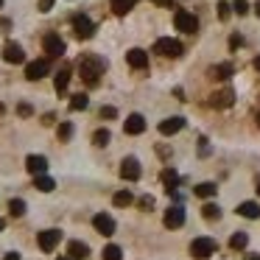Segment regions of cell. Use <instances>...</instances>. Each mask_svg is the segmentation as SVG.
Here are the masks:
<instances>
[{"label": "cell", "instance_id": "cell-38", "mask_svg": "<svg viewBox=\"0 0 260 260\" xmlns=\"http://www.w3.org/2000/svg\"><path fill=\"white\" fill-rule=\"evenodd\" d=\"M17 115H20V118H31V115H34L31 104H20V107H17Z\"/></svg>", "mask_w": 260, "mask_h": 260}, {"label": "cell", "instance_id": "cell-2", "mask_svg": "<svg viewBox=\"0 0 260 260\" xmlns=\"http://www.w3.org/2000/svg\"><path fill=\"white\" fill-rule=\"evenodd\" d=\"M215 252H218V243H215L213 238H193L190 241V254L196 260H207V257H213Z\"/></svg>", "mask_w": 260, "mask_h": 260}, {"label": "cell", "instance_id": "cell-13", "mask_svg": "<svg viewBox=\"0 0 260 260\" xmlns=\"http://www.w3.org/2000/svg\"><path fill=\"white\" fill-rule=\"evenodd\" d=\"M126 64L135 70H146L148 68V53L143 51V48H132L129 53H126Z\"/></svg>", "mask_w": 260, "mask_h": 260}, {"label": "cell", "instance_id": "cell-22", "mask_svg": "<svg viewBox=\"0 0 260 260\" xmlns=\"http://www.w3.org/2000/svg\"><path fill=\"white\" fill-rule=\"evenodd\" d=\"M159 179H162L165 190H174V187L179 185V174H176L174 168H162V174H159Z\"/></svg>", "mask_w": 260, "mask_h": 260}, {"label": "cell", "instance_id": "cell-12", "mask_svg": "<svg viewBox=\"0 0 260 260\" xmlns=\"http://www.w3.org/2000/svg\"><path fill=\"white\" fill-rule=\"evenodd\" d=\"M3 62H9V64H23V62H25L23 48H20L17 42H6V45H3Z\"/></svg>", "mask_w": 260, "mask_h": 260}, {"label": "cell", "instance_id": "cell-11", "mask_svg": "<svg viewBox=\"0 0 260 260\" xmlns=\"http://www.w3.org/2000/svg\"><path fill=\"white\" fill-rule=\"evenodd\" d=\"M92 226H95V232H98V235H104V238L115 235V218L109 213H98L95 218H92Z\"/></svg>", "mask_w": 260, "mask_h": 260}, {"label": "cell", "instance_id": "cell-15", "mask_svg": "<svg viewBox=\"0 0 260 260\" xmlns=\"http://www.w3.org/2000/svg\"><path fill=\"white\" fill-rule=\"evenodd\" d=\"M182 129H185V118H179V115L159 120V135H165V137L176 135V132H182Z\"/></svg>", "mask_w": 260, "mask_h": 260}, {"label": "cell", "instance_id": "cell-51", "mask_svg": "<svg viewBox=\"0 0 260 260\" xmlns=\"http://www.w3.org/2000/svg\"><path fill=\"white\" fill-rule=\"evenodd\" d=\"M3 226H6V221H0V232H3Z\"/></svg>", "mask_w": 260, "mask_h": 260}, {"label": "cell", "instance_id": "cell-14", "mask_svg": "<svg viewBox=\"0 0 260 260\" xmlns=\"http://www.w3.org/2000/svg\"><path fill=\"white\" fill-rule=\"evenodd\" d=\"M232 98H235V92H232L230 87H224V90H218V92L210 95V107L213 109H226V107H232Z\"/></svg>", "mask_w": 260, "mask_h": 260}, {"label": "cell", "instance_id": "cell-44", "mask_svg": "<svg viewBox=\"0 0 260 260\" xmlns=\"http://www.w3.org/2000/svg\"><path fill=\"white\" fill-rule=\"evenodd\" d=\"M243 260H260V252H249V254H246V257H243Z\"/></svg>", "mask_w": 260, "mask_h": 260}, {"label": "cell", "instance_id": "cell-39", "mask_svg": "<svg viewBox=\"0 0 260 260\" xmlns=\"http://www.w3.org/2000/svg\"><path fill=\"white\" fill-rule=\"evenodd\" d=\"M243 45V40H241V34H232L230 37V51H238V48Z\"/></svg>", "mask_w": 260, "mask_h": 260}, {"label": "cell", "instance_id": "cell-10", "mask_svg": "<svg viewBox=\"0 0 260 260\" xmlns=\"http://www.w3.org/2000/svg\"><path fill=\"white\" fill-rule=\"evenodd\" d=\"M59 241H62V232L59 230H42L40 238H37V243H40L42 252H53V249L59 246Z\"/></svg>", "mask_w": 260, "mask_h": 260}, {"label": "cell", "instance_id": "cell-29", "mask_svg": "<svg viewBox=\"0 0 260 260\" xmlns=\"http://www.w3.org/2000/svg\"><path fill=\"white\" fill-rule=\"evenodd\" d=\"M132 202H135V196H132L129 190H118V193L112 196V204H115V207H129Z\"/></svg>", "mask_w": 260, "mask_h": 260}, {"label": "cell", "instance_id": "cell-40", "mask_svg": "<svg viewBox=\"0 0 260 260\" xmlns=\"http://www.w3.org/2000/svg\"><path fill=\"white\" fill-rule=\"evenodd\" d=\"M42 123H45V126H53V123H56V115H53V112L42 115Z\"/></svg>", "mask_w": 260, "mask_h": 260}, {"label": "cell", "instance_id": "cell-53", "mask_svg": "<svg viewBox=\"0 0 260 260\" xmlns=\"http://www.w3.org/2000/svg\"><path fill=\"white\" fill-rule=\"evenodd\" d=\"M0 6H3V0H0Z\"/></svg>", "mask_w": 260, "mask_h": 260}, {"label": "cell", "instance_id": "cell-42", "mask_svg": "<svg viewBox=\"0 0 260 260\" xmlns=\"http://www.w3.org/2000/svg\"><path fill=\"white\" fill-rule=\"evenodd\" d=\"M157 154H159L162 159H168V157H171V148H165V146H157Z\"/></svg>", "mask_w": 260, "mask_h": 260}, {"label": "cell", "instance_id": "cell-4", "mask_svg": "<svg viewBox=\"0 0 260 260\" xmlns=\"http://www.w3.org/2000/svg\"><path fill=\"white\" fill-rule=\"evenodd\" d=\"M174 25H176V31H182V34H196L199 31V20L193 17L187 9H176L174 12Z\"/></svg>", "mask_w": 260, "mask_h": 260}, {"label": "cell", "instance_id": "cell-16", "mask_svg": "<svg viewBox=\"0 0 260 260\" xmlns=\"http://www.w3.org/2000/svg\"><path fill=\"white\" fill-rule=\"evenodd\" d=\"M123 132L126 135H143V132H146V118H143L140 112L129 115V118L123 120Z\"/></svg>", "mask_w": 260, "mask_h": 260}, {"label": "cell", "instance_id": "cell-3", "mask_svg": "<svg viewBox=\"0 0 260 260\" xmlns=\"http://www.w3.org/2000/svg\"><path fill=\"white\" fill-rule=\"evenodd\" d=\"M182 51H185L182 42L179 40H171V37H162V40L154 42V53H159V56H165V59H179Z\"/></svg>", "mask_w": 260, "mask_h": 260}, {"label": "cell", "instance_id": "cell-37", "mask_svg": "<svg viewBox=\"0 0 260 260\" xmlns=\"http://www.w3.org/2000/svg\"><path fill=\"white\" fill-rule=\"evenodd\" d=\"M232 12H235V14H246V12H249V3H246V0H235Z\"/></svg>", "mask_w": 260, "mask_h": 260}, {"label": "cell", "instance_id": "cell-33", "mask_svg": "<svg viewBox=\"0 0 260 260\" xmlns=\"http://www.w3.org/2000/svg\"><path fill=\"white\" fill-rule=\"evenodd\" d=\"M101 257H104V260H120V257H123V252H120V246H115V243H109V246H104Z\"/></svg>", "mask_w": 260, "mask_h": 260}, {"label": "cell", "instance_id": "cell-52", "mask_svg": "<svg viewBox=\"0 0 260 260\" xmlns=\"http://www.w3.org/2000/svg\"><path fill=\"white\" fill-rule=\"evenodd\" d=\"M56 260H70V257H56Z\"/></svg>", "mask_w": 260, "mask_h": 260}, {"label": "cell", "instance_id": "cell-26", "mask_svg": "<svg viewBox=\"0 0 260 260\" xmlns=\"http://www.w3.org/2000/svg\"><path fill=\"white\" fill-rule=\"evenodd\" d=\"M34 187H37V190H42V193H51L53 187H56V182H53L51 176L42 174V176H34Z\"/></svg>", "mask_w": 260, "mask_h": 260}, {"label": "cell", "instance_id": "cell-43", "mask_svg": "<svg viewBox=\"0 0 260 260\" xmlns=\"http://www.w3.org/2000/svg\"><path fill=\"white\" fill-rule=\"evenodd\" d=\"M3 260H20V254L17 252H9V254H3Z\"/></svg>", "mask_w": 260, "mask_h": 260}, {"label": "cell", "instance_id": "cell-19", "mask_svg": "<svg viewBox=\"0 0 260 260\" xmlns=\"http://www.w3.org/2000/svg\"><path fill=\"white\" fill-rule=\"evenodd\" d=\"M235 213L243 215V218H249V221H254V218H260V204L257 202H241Z\"/></svg>", "mask_w": 260, "mask_h": 260}, {"label": "cell", "instance_id": "cell-23", "mask_svg": "<svg viewBox=\"0 0 260 260\" xmlns=\"http://www.w3.org/2000/svg\"><path fill=\"white\" fill-rule=\"evenodd\" d=\"M193 193H196L199 199H213L215 193H218V187H215V182H202V185L193 187Z\"/></svg>", "mask_w": 260, "mask_h": 260}, {"label": "cell", "instance_id": "cell-17", "mask_svg": "<svg viewBox=\"0 0 260 260\" xmlns=\"http://www.w3.org/2000/svg\"><path fill=\"white\" fill-rule=\"evenodd\" d=\"M25 168H28V174H34V176H42L48 171V159L42 157V154H31L28 159H25Z\"/></svg>", "mask_w": 260, "mask_h": 260}, {"label": "cell", "instance_id": "cell-32", "mask_svg": "<svg viewBox=\"0 0 260 260\" xmlns=\"http://www.w3.org/2000/svg\"><path fill=\"white\" fill-rule=\"evenodd\" d=\"M246 243H249L246 232H235V235L230 238V249H235V252H238V249H246Z\"/></svg>", "mask_w": 260, "mask_h": 260}, {"label": "cell", "instance_id": "cell-24", "mask_svg": "<svg viewBox=\"0 0 260 260\" xmlns=\"http://www.w3.org/2000/svg\"><path fill=\"white\" fill-rule=\"evenodd\" d=\"M53 84H56V92L62 95L64 90H68V84H70V68H62L56 73V79H53Z\"/></svg>", "mask_w": 260, "mask_h": 260}, {"label": "cell", "instance_id": "cell-7", "mask_svg": "<svg viewBox=\"0 0 260 260\" xmlns=\"http://www.w3.org/2000/svg\"><path fill=\"white\" fill-rule=\"evenodd\" d=\"M73 31L79 40H90L92 34H95V25H92V20L87 17V14H76L73 17Z\"/></svg>", "mask_w": 260, "mask_h": 260}, {"label": "cell", "instance_id": "cell-46", "mask_svg": "<svg viewBox=\"0 0 260 260\" xmlns=\"http://www.w3.org/2000/svg\"><path fill=\"white\" fill-rule=\"evenodd\" d=\"M151 3H157V6H171V0H151Z\"/></svg>", "mask_w": 260, "mask_h": 260}, {"label": "cell", "instance_id": "cell-45", "mask_svg": "<svg viewBox=\"0 0 260 260\" xmlns=\"http://www.w3.org/2000/svg\"><path fill=\"white\" fill-rule=\"evenodd\" d=\"M6 28H12V23L9 20H0V31H6Z\"/></svg>", "mask_w": 260, "mask_h": 260}, {"label": "cell", "instance_id": "cell-34", "mask_svg": "<svg viewBox=\"0 0 260 260\" xmlns=\"http://www.w3.org/2000/svg\"><path fill=\"white\" fill-rule=\"evenodd\" d=\"M98 115H101V120H115V118H118V109H115V107H101V112H98Z\"/></svg>", "mask_w": 260, "mask_h": 260}, {"label": "cell", "instance_id": "cell-1", "mask_svg": "<svg viewBox=\"0 0 260 260\" xmlns=\"http://www.w3.org/2000/svg\"><path fill=\"white\" fill-rule=\"evenodd\" d=\"M104 70H107V62H104L101 56H95V53H84V56L79 59V76H81V81H84L87 87L101 84Z\"/></svg>", "mask_w": 260, "mask_h": 260}, {"label": "cell", "instance_id": "cell-50", "mask_svg": "<svg viewBox=\"0 0 260 260\" xmlns=\"http://www.w3.org/2000/svg\"><path fill=\"white\" fill-rule=\"evenodd\" d=\"M254 190H257V196H260V179H257V187H254Z\"/></svg>", "mask_w": 260, "mask_h": 260}, {"label": "cell", "instance_id": "cell-20", "mask_svg": "<svg viewBox=\"0 0 260 260\" xmlns=\"http://www.w3.org/2000/svg\"><path fill=\"white\" fill-rule=\"evenodd\" d=\"M232 73H235V68H232L230 62H224V64H215V68H210V79H215V81H226Z\"/></svg>", "mask_w": 260, "mask_h": 260}, {"label": "cell", "instance_id": "cell-28", "mask_svg": "<svg viewBox=\"0 0 260 260\" xmlns=\"http://www.w3.org/2000/svg\"><path fill=\"white\" fill-rule=\"evenodd\" d=\"M9 215H12V218H23L25 215V202L23 199H12V202H9Z\"/></svg>", "mask_w": 260, "mask_h": 260}, {"label": "cell", "instance_id": "cell-36", "mask_svg": "<svg viewBox=\"0 0 260 260\" xmlns=\"http://www.w3.org/2000/svg\"><path fill=\"white\" fill-rule=\"evenodd\" d=\"M137 207H140V210H151L154 207V199L151 196H140V199H137Z\"/></svg>", "mask_w": 260, "mask_h": 260}, {"label": "cell", "instance_id": "cell-35", "mask_svg": "<svg viewBox=\"0 0 260 260\" xmlns=\"http://www.w3.org/2000/svg\"><path fill=\"white\" fill-rule=\"evenodd\" d=\"M230 14H232V6H230V3H218V17H221V20H230Z\"/></svg>", "mask_w": 260, "mask_h": 260}, {"label": "cell", "instance_id": "cell-25", "mask_svg": "<svg viewBox=\"0 0 260 260\" xmlns=\"http://www.w3.org/2000/svg\"><path fill=\"white\" fill-rule=\"evenodd\" d=\"M87 107H90V98H87L84 92H76V95L70 98V109H73V112H84Z\"/></svg>", "mask_w": 260, "mask_h": 260}, {"label": "cell", "instance_id": "cell-30", "mask_svg": "<svg viewBox=\"0 0 260 260\" xmlns=\"http://www.w3.org/2000/svg\"><path fill=\"white\" fill-rule=\"evenodd\" d=\"M109 140H112V135H109V129H95V132H92V143H95L98 148L109 146Z\"/></svg>", "mask_w": 260, "mask_h": 260}, {"label": "cell", "instance_id": "cell-5", "mask_svg": "<svg viewBox=\"0 0 260 260\" xmlns=\"http://www.w3.org/2000/svg\"><path fill=\"white\" fill-rule=\"evenodd\" d=\"M51 73V62L48 59H37V62H28L25 64V79L28 81H40Z\"/></svg>", "mask_w": 260, "mask_h": 260}, {"label": "cell", "instance_id": "cell-21", "mask_svg": "<svg viewBox=\"0 0 260 260\" xmlns=\"http://www.w3.org/2000/svg\"><path fill=\"white\" fill-rule=\"evenodd\" d=\"M137 0H109V6H112V12L118 14V17H123V14H129L132 9H135Z\"/></svg>", "mask_w": 260, "mask_h": 260}, {"label": "cell", "instance_id": "cell-49", "mask_svg": "<svg viewBox=\"0 0 260 260\" xmlns=\"http://www.w3.org/2000/svg\"><path fill=\"white\" fill-rule=\"evenodd\" d=\"M254 120H257V126H260V112H257V115H254Z\"/></svg>", "mask_w": 260, "mask_h": 260}, {"label": "cell", "instance_id": "cell-27", "mask_svg": "<svg viewBox=\"0 0 260 260\" xmlns=\"http://www.w3.org/2000/svg\"><path fill=\"white\" fill-rule=\"evenodd\" d=\"M202 215H204V221H218L221 218V207H218V204H213V202H207L202 207Z\"/></svg>", "mask_w": 260, "mask_h": 260}, {"label": "cell", "instance_id": "cell-31", "mask_svg": "<svg viewBox=\"0 0 260 260\" xmlns=\"http://www.w3.org/2000/svg\"><path fill=\"white\" fill-rule=\"evenodd\" d=\"M56 137H59V143H68L70 137H73V123H70V120H64V123H59V129H56Z\"/></svg>", "mask_w": 260, "mask_h": 260}, {"label": "cell", "instance_id": "cell-9", "mask_svg": "<svg viewBox=\"0 0 260 260\" xmlns=\"http://www.w3.org/2000/svg\"><path fill=\"white\" fill-rule=\"evenodd\" d=\"M162 224L168 226V230H179V226L185 224V210H182L179 204H171L162 215Z\"/></svg>", "mask_w": 260, "mask_h": 260}, {"label": "cell", "instance_id": "cell-8", "mask_svg": "<svg viewBox=\"0 0 260 260\" xmlns=\"http://www.w3.org/2000/svg\"><path fill=\"white\" fill-rule=\"evenodd\" d=\"M140 174H143V168H140V159L137 157H126L123 162H120V176H123L126 182H137Z\"/></svg>", "mask_w": 260, "mask_h": 260}, {"label": "cell", "instance_id": "cell-6", "mask_svg": "<svg viewBox=\"0 0 260 260\" xmlns=\"http://www.w3.org/2000/svg\"><path fill=\"white\" fill-rule=\"evenodd\" d=\"M42 48H45V53L51 59H59V56H64V40L59 34H45V40H42Z\"/></svg>", "mask_w": 260, "mask_h": 260}, {"label": "cell", "instance_id": "cell-18", "mask_svg": "<svg viewBox=\"0 0 260 260\" xmlns=\"http://www.w3.org/2000/svg\"><path fill=\"white\" fill-rule=\"evenodd\" d=\"M68 257L70 260H87L90 257V246L84 241H70L68 243Z\"/></svg>", "mask_w": 260, "mask_h": 260}, {"label": "cell", "instance_id": "cell-47", "mask_svg": "<svg viewBox=\"0 0 260 260\" xmlns=\"http://www.w3.org/2000/svg\"><path fill=\"white\" fill-rule=\"evenodd\" d=\"M252 64H254V70H257V73H260V56H257V59H254V62H252Z\"/></svg>", "mask_w": 260, "mask_h": 260}, {"label": "cell", "instance_id": "cell-41", "mask_svg": "<svg viewBox=\"0 0 260 260\" xmlns=\"http://www.w3.org/2000/svg\"><path fill=\"white\" fill-rule=\"evenodd\" d=\"M53 9V0H40V12H51Z\"/></svg>", "mask_w": 260, "mask_h": 260}, {"label": "cell", "instance_id": "cell-48", "mask_svg": "<svg viewBox=\"0 0 260 260\" xmlns=\"http://www.w3.org/2000/svg\"><path fill=\"white\" fill-rule=\"evenodd\" d=\"M254 14H257V17H260V0H257V3H254Z\"/></svg>", "mask_w": 260, "mask_h": 260}]
</instances>
